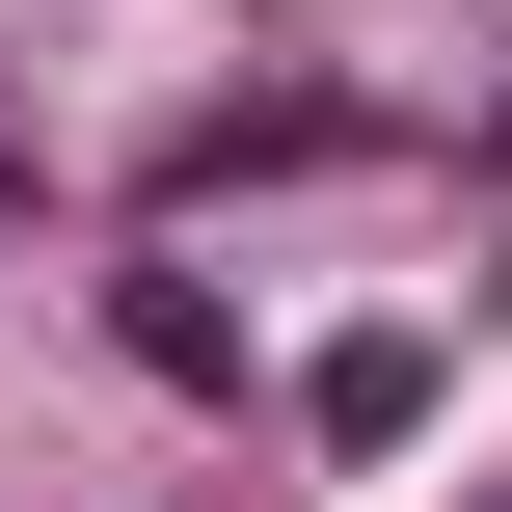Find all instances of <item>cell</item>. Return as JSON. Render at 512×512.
Instances as JSON below:
<instances>
[{"label":"cell","mask_w":512,"mask_h":512,"mask_svg":"<svg viewBox=\"0 0 512 512\" xmlns=\"http://www.w3.org/2000/svg\"><path fill=\"white\" fill-rule=\"evenodd\" d=\"M108 324H135V378H243V324H216L189 270H108Z\"/></svg>","instance_id":"obj_1"}]
</instances>
